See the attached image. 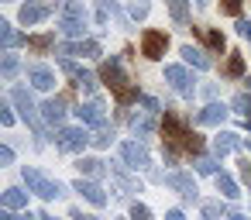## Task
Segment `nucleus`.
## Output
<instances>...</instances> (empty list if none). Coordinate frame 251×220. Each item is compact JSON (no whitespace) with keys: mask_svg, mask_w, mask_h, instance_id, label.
<instances>
[{"mask_svg":"<svg viewBox=\"0 0 251 220\" xmlns=\"http://www.w3.org/2000/svg\"><path fill=\"white\" fill-rule=\"evenodd\" d=\"M203 38H206L210 49H217V52L224 49V35H220V31H203Z\"/></svg>","mask_w":251,"mask_h":220,"instance_id":"obj_33","label":"nucleus"},{"mask_svg":"<svg viewBox=\"0 0 251 220\" xmlns=\"http://www.w3.org/2000/svg\"><path fill=\"white\" fill-rule=\"evenodd\" d=\"M0 73H4V79H14V76H18V59H14V55H4Z\"/></svg>","mask_w":251,"mask_h":220,"instance_id":"obj_29","label":"nucleus"},{"mask_svg":"<svg viewBox=\"0 0 251 220\" xmlns=\"http://www.w3.org/2000/svg\"><path fill=\"white\" fill-rule=\"evenodd\" d=\"M217 189H220V193H224L227 199H237V196H241V189H237V182H234V179H230L227 172H217Z\"/></svg>","mask_w":251,"mask_h":220,"instance_id":"obj_24","label":"nucleus"},{"mask_svg":"<svg viewBox=\"0 0 251 220\" xmlns=\"http://www.w3.org/2000/svg\"><path fill=\"white\" fill-rule=\"evenodd\" d=\"M165 49H169V38H165L162 31H145V35H141V52H145V59H162Z\"/></svg>","mask_w":251,"mask_h":220,"instance_id":"obj_7","label":"nucleus"},{"mask_svg":"<svg viewBox=\"0 0 251 220\" xmlns=\"http://www.w3.org/2000/svg\"><path fill=\"white\" fill-rule=\"evenodd\" d=\"M38 220H55V217H49V213H42V217H38Z\"/></svg>","mask_w":251,"mask_h":220,"instance_id":"obj_46","label":"nucleus"},{"mask_svg":"<svg viewBox=\"0 0 251 220\" xmlns=\"http://www.w3.org/2000/svg\"><path fill=\"white\" fill-rule=\"evenodd\" d=\"M206 4H210V0H196V7H206Z\"/></svg>","mask_w":251,"mask_h":220,"instance_id":"obj_45","label":"nucleus"},{"mask_svg":"<svg viewBox=\"0 0 251 220\" xmlns=\"http://www.w3.org/2000/svg\"><path fill=\"white\" fill-rule=\"evenodd\" d=\"M234 110L248 121V117H251V97H248V93H237V97H234Z\"/></svg>","mask_w":251,"mask_h":220,"instance_id":"obj_27","label":"nucleus"},{"mask_svg":"<svg viewBox=\"0 0 251 220\" xmlns=\"http://www.w3.org/2000/svg\"><path fill=\"white\" fill-rule=\"evenodd\" d=\"M25 182H28V189L38 193L42 199H59V196H62V186H59L55 179H45L38 169H25Z\"/></svg>","mask_w":251,"mask_h":220,"instance_id":"obj_5","label":"nucleus"},{"mask_svg":"<svg viewBox=\"0 0 251 220\" xmlns=\"http://www.w3.org/2000/svg\"><path fill=\"white\" fill-rule=\"evenodd\" d=\"M141 103H145V114H158V100H151V97H145Z\"/></svg>","mask_w":251,"mask_h":220,"instance_id":"obj_40","label":"nucleus"},{"mask_svg":"<svg viewBox=\"0 0 251 220\" xmlns=\"http://www.w3.org/2000/svg\"><path fill=\"white\" fill-rule=\"evenodd\" d=\"M155 114H145V117H134L131 124H134V131L138 134H151V127H155V121H151Z\"/></svg>","mask_w":251,"mask_h":220,"instance_id":"obj_28","label":"nucleus"},{"mask_svg":"<svg viewBox=\"0 0 251 220\" xmlns=\"http://www.w3.org/2000/svg\"><path fill=\"white\" fill-rule=\"evenodd\" d=\"M131 18H148V0H131Z\"/></svg>","mask_w":251,"mask_h":220,"instance_id":"obj_32","label":"nucleus"},{"mask_svg":"<svg viewBox=\"0 0 251 220\" xmlns=\"http://www.w3.org/2000/svg\"><path fill=\"white\" fill-rule=\"evenodd\" d=\"M42 117H45L49 124H59V121L66 117V103H62V97H52V100H45V103H42Z\"/></svg>","mask_w":251,"mask_h":220,"instance_id":"obj_14","label":"nucleus"},{"mask_svg":"<svg viewBox=\"0 0 251 220\" xmlns=\"http://www.w3.org/2000/svg\"><path fill=\"white\" fill-rule=\"evenodd\" d=\"M203 213H206V220H220L227 210H224L220 203H206V206H203Z\"/></svg>","mask_w":251,"mask_h":220,"instance_id":"obj_34","label":"nucleus"},{"mask_svg":"<svg viewBox=\"0 0 251 220\" xmlns=\"http://www.w3.org/2000/svg\"><path fill=\"white\" fill-rule=\"evenodd\" d=\"M248 148H251V141H248Z\"/></svg>","mask_w":251,"mask_h":220,"instance_id":"obj_50","label":"nucleus"},{"mask_svg":"<svg viewBox=\"0 0 251 220\" xmlns=\"http://www.w3.org/2000/svg\"><path fill=\"white\" fill-rule=\"evenodd\" d=\"M196 169H200L203 175H213V172H217V162H213V158H200V162H196Z\"/></svg>","mask_w":251,"mask_h":220,"instance_id":"obj_36","label":"nucleus"},{"mask_svg":"<svg viewBox=\"0 0 251 220\" xmlns=\"http://www.w3.org/2000/svg\"><path fill=\"white\" fill-rule=\"evenodd\" d=\"M110 141H114V134L107 131V124H103V127H97V138H93V145H97V148H107Z\"/></svg>","mask_w":251,"mask_h":220,"instance_id":"obj_31","label":"nucleus"},{"mask_svg":"<svg viewBox=\"0 0 251 220\" xmlns=\"http://www.w3.org/2000/svg\"><path fill=\"white\" fill-rule=\"evenodd\" d=\"M131 220H151V213H148V206H141V203H134V206H131Z\"/></svg>","mask_w":251,"mask_h":220,"instance_id":"obj_37","label":"nucleus"},{"mask_svg":"<svg viewBox=\"0 0 251 220\" xmlns=\"http://www.w3.org/2000/svg\"><path fill=\"white\" fill-rule=\"evenodd\" d=\"M21 42H28V38H21L7 21H0V45H4V49H14V45H21Z\"/></svg>","mask_w":251,"mask_h":220,"instance_id":"obj_22","label":"nucleus"},{"mask_svg":"<svg viewBox=\"0 0 251 220\" xmlns=\"http://www.w3.org/2000/svg\"><path fill=\"white\" fill-rule=\"evenodd\" d=\"M227 117V107L224 103H206L200 114H196V124H220Z\"/></svg>","mask_w":251,"mask_h":220,"instance_id":"obj_15","label":"nucleus"},{"mask_svg":"<svg viewBox=\"0 0 251 220\" xmlns=\"http://www.w3.org/2000/svg\"><path fill=\"white\" fill-rule=\"evenodd\" d=\"M76 114H79V121H83V124H93V127H103V124H107V114H103V103H100V100L83 103Z\"/></svg>","mask_w":251,"mask_h":220,"instance_id":"obj_8","label":"nucleus"},{"mask_svg":"<svg viewBox=\"0 0 251 220\" xmlns=\"http://www.w3.org/2000/svg\"><path fill=\"white\" fill-rule=\"evenodd\" d=\"M73 220H93V217H86V213H79V210H73Z\"/></svg>","mask_w":251,"mask_h":220,"instance_id":"obj_44","label":"nucleus"},{"mask_svg":"<svg viewBox=\"0 0 251 220\" xmlns=\"http://www.w3.org/2000/svg\"><path fill=\"white\" fill-rule=\"evenodd\" d=\"M165 186L179 189L186 199H196V182H193V175H186V172H169V175H165Z\"/></svg>","mask_w":251,"mask_h":220,"instance_id":"obj_11","label":"nucleus"},{"mask_svg":"<svg viewBox=\"0 0 251 220\" xmlns=\"http://www.w3.org/2000/svg\"><path fill=\"white\" fill-rule=\"evenodd\" d=\"M42 18H49V7H45V4H35V0H31V4L21 7V21H25V24H35V21H42Z\"/></svg>","mask_w":251,"mask_h":220,"instance_id":"obj_18","label":"nucleus"},{"mask_svg":"<svg viewBox=\"0 0 251 220\" xmlns=\"http://www.w3.org/2000/svg\"><path fill=\"white\" fill-rule=\"evenodd\" d=\"M0 124H4V127H11V124H14V114H11V107H0Z\"/></svg>","mask_w":251,"mask_h":220,"instance_id":"obj_38","label":"nucleus"},{"mask_svg":"<svg viewBox=\"0 0 251 220\" xmlns=\"http://www.w3.org/2000/svg\"><path fill=\"white\" fill-rule=\"evenodd\" d=\"M165 220H186V217H182L179 210H169V217H165Z\"/></svg>","mask_w":251,"mask_h":220,"instance_id":"obj_43","label":"nucleus"},{"mask_svg":"<svg viewBox=\"0 0 251 220\" xmlns=\"http://www.w3.org/2000/svg\"><path fill=\"white\" fill-rule=\"evenodd\" d=\"M62 73L66 76H73L76 79V86H83V90H97V79H93V73H86V69H79L76 62H69V59H62Z\"/></svg>","mask_w":251,"mask_h":220,"instance_id":"obj_10","label":"nucleus"},{"mask_svg":"<svg viewBox=\"0 0 251 220\" xmlns=\"http://www.w3.org/2000/svg\"><path fill=\"white\" fill-rule=\"evenodd\" d=\"M86 141H93V138H90L83 127H62V131H59V148H62V151H83Z\"/></svg>","mask_w":251,"mask_h":220,"instance_id":"obj_6","label":"nucleus"},{"mask_svg":"<svg viewBox=\"0 0 251 220\" xmlns=\"http://www.w3.org/2000/svg\"><path fill=\"white\" fill-rule=\"evenodd\" d=\"M59 52H62V55H83V59H86V55H100V45L86 38V42H73V45H62Z\"/></svg>","mask_w":251,"mask_h":220,"instance_id":"obj_16","label":"nucleus"},{"mask_svg":"<svg viewBox=\"0 0 251 220\" xmlns=\"http://www.w3.org/2000/svg\"><path fill=\"white\" fill-rule=\"evenodd\" d=\"M0 162L11 165V162H14V151H11V148H0Z\"/></svg>","mask_w":251,"mask_h":220,"instance_id":"obj_41","label":"nucleus"},{"mask_svg":"<svg viewBox=\"0 0 251 220\" xmlns=\"http://www.w3.org/2000/svg\"><path fill=\"white\" fill-rule=\"evenodd\" d=\"M244 124H248V127H251V117H248V121H244Z\"/></svg>","mask_w":251,"mask_h":220,"instance_id":"obj_48","label":"nucleus"},{"mask_svg":"<svg viewBox=\"0 0 251 220\" xmlns=\"http://www.w3.org/2000/svg\"><path fill=\"white\" fill-rule=\"evenodd\" d=\"M0 220H38V217H31V213H21V217H14V213H4Z\"/></svg>","mask_w":251,"mask_h":220,"instance_id":"obj_42","label":"nucleus"},{"mask_svg":"<svg viewBox=\"0 0 251 220\" xmlns=\"http://www.w3.org/2000/svg\"><path fill=\"white\" fill-rule=\"evenodd\" d=\"M227 76H234V79L244 76V59H241V55H230V62H227Z\"/></svg>","mask_w":251,"mask_h":220,"instance_id":"obj_30","label":"nucleus"},{"mask_svg":"<svg viewBox=\"0 0 251 220\" xmlns=\"http://www.w3.org/2000/svg\"><path fill=\"white\" fill-rule=\"evenodd\" d=\"M234 148H237V134H234V131H220L217 141H213V151H217V155H227V151H234Z\"/></svg>","mask_w":251,"mask_h":220,"instance_id":"obj_20","label":"nucleus"},{"mask_svg":"<svg viewBox=\"0 0 251 220\" xmlns=\"http://www.w3.org/2000/svg\"><path fill=\"white\" fill-rule=\"evenodd\" d=\"M76 169H79V179H83V175H86V179H100V175H103V162H100V158H79Z\"/></svg>","mask_w":251,"mask_h":220,"instance_id":"obj_19","label":"nucleus"},{"mask_svg":"<svg viewBox=\"0 0 251 220\" xmlns=\"http://www.w3.org/2000/svg\"><path fill=\"white\" fill-rule=\"evenodd\" d=\"M11 100L21 107V117L28 121V127L38 134V138H45V127H42V117H38V107H35V100H31V93L25 90V86H14L11 90Z\"/></svg>","mask_w":251,"mask_h":220,"instance_id":"obj_4","label":"nucleus"},{"mask_svg":"<svg viewBox=\"0 0 251 220\" xmlns=\"http://www.w3.org/2000/svg\"><path fill=\"white\" fill-rule=\"evenodd\" d=\"M230 220H248V217H241V213H234V217H230Z\"/></svg>","mask_w":251,"mask_h":220,"instance_id":"obj_47","label":"nucleus"},{"mask_svg":"<svg viewBox=\"0 0 251 220\" xmlns=\"http://www.w3.org/2000/svg\"><path fill=\"white\" fill-rule=\"evenodd\" d=\"M165 4H169V14H172L176 24H186L189 21V0H165Z\"/></svg>","mask_w":251,"mask_h":220,"instance_id":"obj_21","label":"nucleus"},{"mask_svg":"<svg viewBox=\"0 0 251 220\" xmlns=\"http://www.w3.org/2000/svg\"><path fill=\"white\" fill-rule=\"evenodd\" d=\"M52 45H55L52 35H31V38H28V49H35V52H49Z\"/></svg>","mask_w":251,"mask_h":220,"instance_id":"obj_26","label":"nucleus"},{"mask_svg":"<svg viewBox=\"0 0 251 220\" xmlns=\"http://www.w3.org/2000/svg\"><path fill=\"white\" fill-rule=\"evenodd\" d=\"M165 79H169L182 97H189V93H193V79H189V73H186L182 66H169V69H165Z\"/></svg>","mask_w":251,"mask_h":220,"instance_id":"obj_12","label":"nucleus"},{"mask_svg":"<svg viewBox=\"0 0 251 220\" xmlns=\"http://www.w3.org/2000/svg\"><path fill=\"white\" fill-rule=\"evenodd\" d=\"M220 11H224V14H230V18H241V0H224Z\"/></svg>","mask_w":251,"mask_h":220,"instance_id":"obj_35","label":"nucleus"},{"mask_svg":"<svg viewBox=\"0 0 251 220\" xmlns=\"http://www.w3.org/2000/svg\"><path fill=\"white\" fill-rule=\"evenodd\" d=\"M248 86H251V76H248Z\"/></svg>","mask_w":251,"mask_h":220,"instance_id":"obj_49","label":"nucleus"},{"mask_svg":"<svg viewBox=\"0 0 251 220\" xmlns=\"http://www.w3.org/2000/svg\"><path fill=\"white\" fill-rule=\"evenodd\" d=\"M100 79L110 86V93L117 97V103H121V107H127V103H134V100H138V86H127V79H124V73H121V62H117V59H110V62H103V66H100Z\"/></svg>","mask_w":251,"mask_h":220,"instance_id":"obj_2","label":"nucleus"},{"mask_svg":"<svg viewBox=\"0 0 251 220\" xmlns=\"http://www.w3.org/2000/svg\"><path fill=\"white\" fill-rule=\"evenodd\" d=\"M237 35L251 42V21H237Z\"/></svg>","mask_w":251,"mask_h":220,"instance_id":"obj_39","label":"nucleus"},{"mask_svg":"<svg viewBox=\"0 0 251 220\" xmlns=\"http://www.w3.org/2000/svg\"><path fill=\"white\" fill-rule=\"evenodd\" d=\"M28 203V196L21 193V189H4V206L7 210H18V206H25Z\"/></svg>","mask_w":251,"mask_h":220,"instance_id":"obj_25","label":"nucleus"},{"mask_svg":"<svg viewBox=\"0 0 251 220\" xmlns=\"http://www.w3.org/2000/svg\"><path fill=\"white\" fill-rule=\"evenodd\" d=\"M76 193H83L93 206H103V203H107V196H103V189H100L97 182H83V179H79V182H76Z\"/></svg>","mask_w":251,"mask_h":220,"instance_id":"obj_17","label":"nucleus"},{"mask_svg":"<svg viewBox=\"0 0 251 220\" xmlns=\"http://www.w3.org/2000/svg\"><path fill=\"white\" fill-rule=\"evenodd\" d=\"M59 28H62L69 38H79V42H83L86 14H83V4H79V0H66V7H62V14H59Z\"/></svg>","mask_w":251,"mask_h":220,"instance_id":"obj_3","label":"nucleus"},{"mask_svg":"<svg viewBox=\"0 0 251 220\" xmlns=\"http://www.w3.org/2000/svg\"><path fill=\"white\" fill-rule=\"evenodd\" d=\"M162 141L172 145L176 151H186V155H200L203 151V138L193 127H186V121L176 117V114H165L162 117Z\"/></svg>","mask_w":251,"mask_h":220,"instance_id":"obj_1","label":"nucleus"},{"mask_svg":"<svg viewBox=\"0 0 251 220\" xmlns=\"http://www.w3.org/2000/svg\"><path fill=\"white\" fill-rule=\"evenodd\" d=\"M28 79H31V86H35V90H52L55 73H52L49 66H31V69H28Z\"/></svg>","mask_w":251,"mask_h":220,"instance_id":"obj_13","label":"nucleus"},{"mask_svg":"<svg viewBox=\"0 0 251 220\" xmlns=\"http://www.w3.org/2000/svg\"><path fill=\"white\" fill-rule=\"evenodd\" d=\"M182 59H186L189 66H196V69H210V59H206L200 49H193V45H182Z\"/></svg>","mask_w":251,"mask_h":220,"instance_id":"obj_23","label":"nucleus"},{"mask_svg":"<svg viewBox=\"0 0 251 220\" xmlns=\"http://www.w3.org/2000/svg\"><path fill=\"white\" fill-rule=\"evenodd\" d=\"M121 155H124V165H131V169H145V165H148V151H145V145H138V141L121 145Z\"/></svg>","mask_w":251,"mask_h":220,"instance_id":"obj_9","label":"nucleus"}]
</instances>
